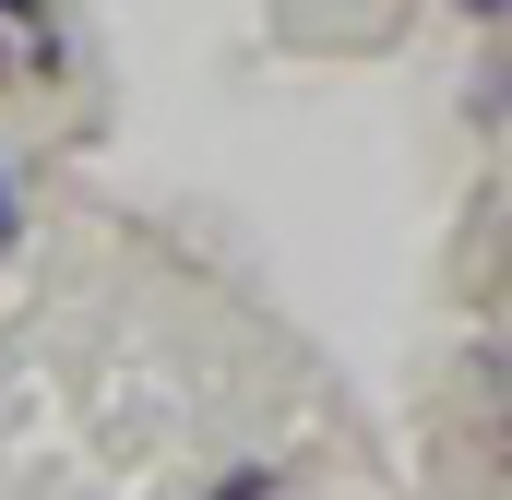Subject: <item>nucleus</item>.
<instances>
[{
  "label": "nucleus",
  "instance_id": "obj_1",
  "mask_svg": "<svg viewBox=\"0 0 512 500\" xmlns=\"http://www.w3.org/2000/svg\"><path fill=\"white\" fill-rule=\"evenodd\" d=\"M215 500H274V465H227V489Z\"/></svg>",
  "mask_w": 512,
  "mask_h": 500
},
{
  "label": "nucleus",
  "instance_id": "obj_2",
  "mask_svg": "<svg viewBox=\"0 0 512 500\" xmlns=\"http://www.w3.org/2000/svg\"><path fill=\"white\" fill-rule=\"evenodd\" d=\"M0 250H12V167H0Z\"/></svg>",
  "mask_w": 512,
  "mask_h": 500
},
{
  "label": "nucleus",
  "instance_id": "obj_3",
  "mask_svg": "<svg viewBox=\"0 0 512 500\" xmlns=\"http://www.w3.org/2000/svg\"><path fill=\"white\" fill-rule=\"evenodd\" d=\"M0 24H36V0H0Z\"/></svg>",
  "mask_w": 512,
  "mask_h": 500
}]
</instances>
